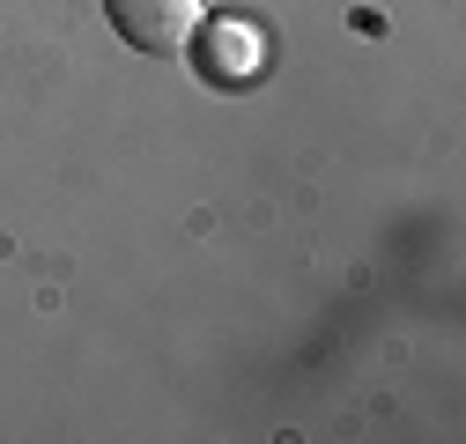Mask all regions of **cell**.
Masks as SVG:
<instances>
[{
	"label": "cell",
	"mask_w": 466,
	"mask_h": 444,
	"mask_svg": "<svg viewBox=\"0 0 466 444\" xmlns=\"http://www.w3.org/2000/svg\"><path fill=\"white\" fill-rule=\"evenodd\" d=\"M193 67L215 82V89H245V82H259V67H267V37H259V23H245V15H200V30H193Z\"/></svg>",
	"instance_id": "obj_1"
},
{
	"label": "cell",
	"mask_w": 466,
	"mask_h": 444,
	"mask_svg": "<svg viewBox=\"0 0 466 444\" xmlns=\"http://www.w3.org/2000/svg\"><path fill=\"white\" fill-rule=\"evenodd\" d=\"M104 15H111V30H119L134 52H148V60H178L208 8H200V0H104Z\"/></svg>",
	"instance_id": "obj_2"
}]
</instances>
